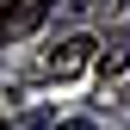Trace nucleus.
<instances>
[{
	"label": "nucleus",
	"mask_w": 130,
	"mask_h": 130,
	"mask_svg": "<svg viewBox=\"0 0 130 130\" xmlns=\"http://www.w3.org/2000/svg\"><path fill=\"white\" fill-rule=\"evenodd\" d=\"M93 50H99L93 37H62L56 50H50V56L37 62V80H74V74H87L93 62H99Z\"/></svg>",
	"instance_id": "obj_1"
},
{
	"label": "nucleus",
	"mask_w": 130,
	"mask_h": 130,
	"mask_svg": "<svg viewBox=\"0 0 130 130\" xmlns=\"http://www.w3.org/2000/svg\"><path fill=\"white\" fill-rule=\"evenodd\" d=\"M43 19H56V0H19V6L6 12V25H0V43H19V37H31Z\"/></svg>",
	"instance_id": "obj_2"
},
{
	"label": "nucleus",
	"mask_w": 130,
	"mask_h": 130,
	"mask_svg": "<svg viewBox=\"0 0 130 130\" xmlns=\"http://www.w3.org/2000/svg\"><path fill=\"white\" fill-rule=\"evenodd\" d=\"M124 68H130V37H124V31H118V37H111L105 50H99V74L111 80V74H124Z\"/></svg>",
	"instance_id": "obj_3"
},
{
	"label": "nucleus",
	"mask_w": 130,
	"mask_h": 130,
	"mask_svg": "<svg viewBox=\"0 0 130 130\" xmlns=\"http://www.w3.org/2000/svg\"><path fill=\"white\" fill-rule=\"evenodd\" d=\"M12 6H19V0H0V25H6V12H12Z\"/></svg>",
	"instance_id": "obj_4"
},
{
	"label": "nucleus",
	"mask_w": 130,
	"mask_h": 130,
	"mask_svg": "<svg viewBox=\"0 0 130 130\" xmlns=\"http://www.w3.org/2000/svg\"><path fill=\"white\" fill-rule=\"evenodd\" d=\"M0 130H6V124H0Z\"/></svg>",
	"instance_id": "obj_5"
}]
</instances>
